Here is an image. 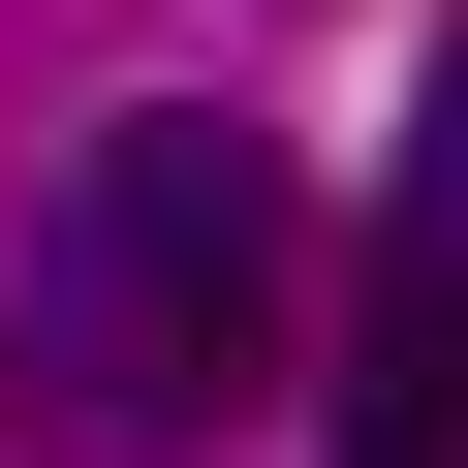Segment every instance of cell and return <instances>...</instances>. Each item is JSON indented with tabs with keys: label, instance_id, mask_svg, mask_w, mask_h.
Segmentation results:
<instances>
[{
	"label": "cell",
	"instance_id": "6da1fadb",
	"mask_svg": "<svg viewBox=\"0 0 468 468\" xmlns=\"http://www.w3.org/2000/svg\"><path fill=\"white\" fill-rule=\"evenodd\" d=\"M282 250H313V187H282V125H218V94H125L94 156H63V218H32V375L94 468H187L218 406H250V344H282Z\"/></svg>",
	"mask_w": 468,
	"mask_h": 468
},
{
	"label": "cell",
	"instance_id": "7a4b0ae2",
	"mask_svg": "<svg viewBox=\"0 0 468 468\" xmlns=\"http://www.w3.org/2000/svg\"><path fill=\"white\" fill-rule=\"evenodd\" d=\"M344 468H437V282L344 250Z\"/></svg>",
	"mask_w": 468,
	"mask_h": 468
}]
</instances>
